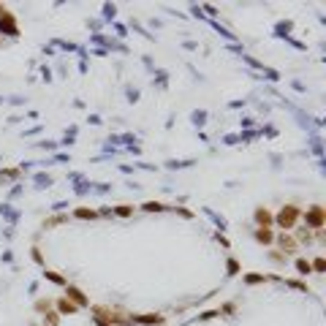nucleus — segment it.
I'll use <instances>...</instances> for the list:
<instances>
[{"mask_svg": "<svg viewBox=\"0 0 326 326\" xmlns=\"http://www.w3.org/2000/svg\"><path fill=\"white\" fill-rule=\"evenodd\" d=\"M141 210L144 212H161V210H166L161 201H147V204H141Z\"/></svg>", "mask_w": 326, "mask_h": 326, "instance_id": "nucleus-10", "label": "nucleus"}, {"mask_svg": "<svg viewBox=\"0 0 326 326\" xmlns=\"http://www.w3.org/2000/svg\"><path fill=\"white\" fill-rule=\"evenodd\" d=\"M95 315L98 318H104V321H109V324H114V326H125V324H131V318H125L122 313H117V310H109V307H95Z\"/></svg>", "mask_w": 326, "mask_h": 326, "instance_id": "nucleus-2", "label": "nucleus"}, {"mask_svg": "<svg viewBox=\"0 0 326 326\" xmlns=\"http://www.w3.org/2000/svg\"><path fill=\"white\" fill-rule=\"evenodd\" d=\"M310 267H313V269H318V272H321V269H324V258H315V261L310 264Z\"/></svg>", "mask_w": 326, "mask_h": 326, "instance_id": "nucleus-18", "label": "nucleus"}, {"mask_svg": "<svg viewBox=\"0 0 326 326\" xmlns=\"http://www.w3.org/2000/svg\"><path fill=\"white\" fill-rule=\"evenodd\" d=\"M95 324H98V326H114V324H109V321H104V318H98V315H95Z\"/></svg>", "mask_w": 326, "mask_h": 326, "instance_id": "nucleus-19", "label": "nucleus"}, {"mask_svg": "<svg viewBox=\"0 0 326 326\" xmlns=\"http://www.w3.org/2000/svg\"><path fill=\"white\" fill-rule=\"evenodd\" d=\"M44 326H57V313H47V315H44Z\"/></svg>", "mask_w": 326, "mask_h": 326, "instance_id": "nucleus-14", "label": "nucleus"}, {"mask_svg": "<svg viewBox=\"0 0 326 326\" xmlns=\"http://www.w3.org/2000/svg\"><path fill=\"white\" fill-rule=\"evenodd\" d=\"M261 280H267V277H264V274H247L244 283H261Z\"/></svg>", "mask_w": 326, "mask_h": 326, "instance_id": "nucleus-15", "label": "nucleus"}, {"mask_svg": "<svg viewBox=\"0 0 326 326\" xmlns=\"http://www.w3.org/2000/svg\"><path fill=\"white\" fill-rule=\"evenodd\" d=\"M253 217H256L258 228H269V226L274 223V215L267 210V207H258V210H256V215H253Z\"/></svg>", "mask_w": 326, "mask_h": 326, "instance_id": "nucleus-4", "label": "nucleus"}, {"mask_svg": "<svg viewBox=\"0 0 326 326\" xmlns=\"http://www.w3.org/2000/svg\"><path fill=\"white\" fill-rule=\"evenodd\" d=\"M74 215H76V217H82V220H93L95 212H93V210H76Z\"/></svg>", "mask_w": 326, "mask_h": 326, "instance_id": "nucleus-12", "label": "nucleus"}, {"mask_svg": "<svg viewBox=\"0 0 326 326\" xmlns=\"http://www.w3.org/2000/svg\"><path fill=\"white\" fill-rule=\"evenodd\" d=\"M63 220H65V217L60 215V217H52V220H47V223H44V226H47V228H52V226H57V223H63Z\"/></svg>", "mask_w": 326, "mask_h": 326, "instance_id": "nucleus-17", "label": "nucleus"}, {"mask_svg": "<svg viewBox=\"0 0 326 326\" xmlns=\"http://www.w3.org/2000/svg\"><path fill=\"white\" fill-rule=\"evenodd\" d=\"M299 215H302V212H299V207L288 204V207H283V210H280L277 215H274V223H277V226L283 228V231H291V228L297 226Z\"/></svg>", "mask_w": 326, "mask_h": 326, "instance_id": "nucleus-1", "label": "nucleus"}, {"mask_svg": "<svg viewBox=\"0 0 326 326\" xmlns=\"http://www.w3.org/2000/svg\"><path fill=\"white\" fill-rule=\"evenodd\" d=\"M114 212H117V215H120V217H128V215H131V212H134V210H131L128 204H120V207H114Z\"/></svg>", "mask_w": 326, "mask_h": 326, "instance_id": "nucleus-13", "label": "nucleus"}, {"mask_svg": "<svg viewBox=\"0 0 326 326\" xmlns=\"http://www.w3.org/2000/svg\"><path fill=\"white\" fill-rule=\"evenodd\" d=\"M256 239H258V242H264V244L274 242V234H272V228H256Z\"/></svg>", "mask_w": 326, "mask_h": 326, "instance_id": "nucleus-8", "label": "nucleus"}, {"mask_svg": "<svg viewBox=\"0 0 326 326\" xmlns=\"http://www.w3.org/2000/svg\"><path fill=\"white\" fill-rule=\"evenodd\" d=\"M47 277L52 280V283H60V285H63V277H60L57 272H49V269H47Z\"/></svg>", "mask_w": 326, "mask_h": 326, "instance_id": "nucleus-16", "label": "nucleus"}, {"mask_svg": "<svg viewBox=\"0 0 326 326\" xmlns=\"http://www.w3.org/2000/svg\"><path fill=\"white\" fill-rule=\"evenodd\" d=\"M304 217H307V223L313 228H324V210H321V207H313Z\"/></svg>", "mask_w": 326, "mask_h": 326, "instance_id": "nucleus-5", "label": "nucleus"}, {"mask_svg": "<svg viewBox=\"0 0 326 326\" xmlns=\"http://www.w3.org/2000/svg\"><path fill=\"white\" fill-rule=\"evenodd\" d=\"M297 269H299V274H307V272H313L310 261H304V258H299V261H297Z\"/></svg>", "mask_w": 326, "mask_h": 326, "instance_id": "nucleus-11", "label": "nucleus"}, {"mask_svg": "<svg viewBox=\"0 0 326 326\" xmlns=\"http://www.w3.org/2000/svg\"><path fill=\"white\" fill-rule=\"evenodd\" d=\"M147 324V326H152V324H163V315H131V324Z\"/></svg>", "mask_w": 326, "mask_h": 326, "instance_id": "nucleus-7", "label": "nucleus"}, {"mask_svg": "<svg viewBox=\"0 0 326 326\" xmlns=\"http://www.w3.org/2000/svg\"><path fill=\"white\" fill-rule=\"evenodd\" d=\"M76 310H79V307H76V304L74 302H71V299H57V315H74L76 313Z\"/></svg>", "mask_w": 326, "mask_h": 326, "instance_id": "nucleus-6", "label": "nucleus"}, {"mask_svg": "<svg viewBox=\"0 0 326 326\" xmlns=\"http://www.w3.org/2000/svg\"><path fill=\"white\" fill-rule=\"evenodd\" d=\"M65 299H71V302L76 304V307H87V297H84V294L79 291V288H76V285H68V288H65Z\"/></svg>", "mask_w": 326, "mask_h": 326, "instance_id": "nucleus-3", "label": "nucleus"}, {"mask_svg": "<svg viewBox=\"0 0 326 326\" xmlns=\"http://www.w3.org/2000/svg\"><path fill=\"white\" fill-rule=\"evenodd\" d=\"M277 242H280V247H283L285 253H294V250H297V242H294L291 237H285V234H283V237L277 239Z\"/></svg>", "mask_w": 326, "mask_h": 326, "instance_id": "nucleus-9", "label": "nucleus"}]
</instances>
